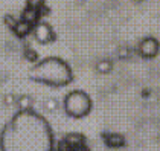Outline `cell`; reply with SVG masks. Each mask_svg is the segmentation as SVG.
Masks as SVG:
<instances>
[{
  "mask_svg": "<svg viewBox=\"0 0 160 151\" xmlns=\"http://www.w3.org/2000/svg\"><path fill=\"white\" fill-rule=\"evenodd\" d=\"M53 138L48 121L32 110H20L0 134L5 151H49Z\"/></svg>",
  "mask_w": 160,
  "mask_h": 151,
  "instance_id": "obj_1",
  "label": "cell"
},
{
  "mask_svg": "<svg viewBox=\"0 0 160 151\" xmlns=\"http://www.w3.org/2000/svg\"><path fill=\"white\" fill-rule=\"evenodd\" d=\"M28 76L31 81L49 87H66L73 81V70L67 61L58 57H48L34 63Z\"/></svg>",
  "mask_w": 160,
  "mask_h": 151,
  "instance_id": "obj_2",
  "label": "cell"
},
{
  "mask_svg": "<svg viewBox=\"0 0 160 151\" xmlns=\"http://www.w3.org/2000/svg\"><path fill=\"white\" fill-rule=\"evenodd\" d=\"M62 107L69 118L81 119L92 112V98L82 90H73L66 95Z\"/></svg>",
  "mask_w": 160,
  "mask_h": 151,
  "instance_id": "obj_3",
  "label": "cell"
},
{
  "mask_svg": "<svg viewBox=\"0 0 160 151\" xmlns=\"http://www.w3.org/2000/svg\"><path fill=\"white\" fill-rule=\"evenodd\" d=\"M32 32H34V37H35V40L40 44H50V43H53L57 40L55 31L48 22L35 23L34 28H32Z\"/></svg>",
  "mask_w": 160,
  "mask_h": 151,
  "instance_id": "obj_4",
  "label": "cell"
},
{
  "mask_svg": "<svg viewBox=\"0 0 160 151\" xmlns=\"http://www.w3.org/2000/svg\"><path fill=\"white\" fill-rule=\"evenodd\" d=\"M139 55L142 58H154L160 50V43L154 37H145L139 43Z\"/></svg>",
  "mask_w": 160,
  "mask_h": 151,
  "instance_id": "obj_5",
  "label": "cell"
},
{
  "mask_svg": "<svg viewBox=\"0 0 160 151\" xmlns=\"http://www.w3.org/2000/svg\"><path fill=\"white\" fill-rule=\"evenodd\" d=\"M87 139L84 134L81 133H69L66 134L62 139L61 145L58 147L60 150H81V148H86Z\"/></svg>",
  "mask_w": 160,
  "mask_h": 151,
  "instance_id": "obj_6",
  "label": "cell"
},
{
  "mask_svg": "<svg viewBox=\"0 0 160 151\" xmlns=\"http://www.w3.org/2000/svg\"><path fill=\"white\" fill-rule=\"evenodd\" d=\"M32 28H34V26L31 25V23H28V22H25V20H22V18H20L11 31H12L18 38H25V37H28V35L32 32Z\"/></svg>",
  "mask_w": 160,
  "mask_h": 151,
  "instance_id": "obj_7",
  "label": "cell"
},
{
  "mask_svg": "<svg viewBox=\"0 0 160 151\" xmlns=\"http://www.w3.org/2000/svg\"><path fill=\"white\" fill-rule=\"evenodd\" d=\"M104 142L111 148H119L125 145V138L119 133H104Z\"/></svg>",
  "mask_w": 160,
  "mask_h": 151,
  "instance_id": "obj_8",
  "label": "cell"
},
{
  "mask_svg": "<svg viewBox=\"0 0 160 151\" xmlns=\"http://www.w3.org/2000/svg\"><path fill=\"white\" fill-rule=\"evenodd\" d=\"M40 18H41V14H40L38 9L28 8V6H26L25 9L22 11V20H25V22H28V23H31L32 26L35 25V23H38Z\"/></svg>",
  "mask_w": 160,
  "mask_h": 151,
  "instance_id": "obj_9",
  "label": "cell"
},
{
  "mask_svg": "<svg viewBox=\"0 0 160 151\" xmlns=\"http://www.w3.org/2000/svg\"><path fill=\"white\" fill-rule=\"evenodd\" d=\"M15 105L18 107V110H32V107H34V98L31 95H20V96H17Z\"/></svg>",
  "mask_w": 160,
  "mask_h": 151,
  "instance_id": "obj_10",
  "label": "cell"
},
{
  "mask_svg": "<svg viewBox=\"0 0 160 151\" xmlns=\"http://www.w3.org/2000/svg\"><path fill=\"white\" fill-rule=\"evenodd\" d=\"M95 69H96L98 73L107 75V73H110L111 70H113V61L108 60V58H102V60H99L98 63H96Z\"/></svg>",
  "mask_w": 160,
  "mask_h": 151,
  "instance_id": "obj_11",
  "label": "cell"
},
{
  "mask_svg": "<svg viewBox=\"0 0 160 151\" xmlns=\"http://www.w3.org/2000/svg\"><path fill=\"white\" fill-rule=\"evenodd\" d=\"M43 107H44V110H46V112L53 113V112H57V110L60 108V101L57 99V98H48V99H44Z\"/></svg>",
  "mask_w": 160,
  "mask_h": 151,
  "instance_id": "obj_12",
  "label": "cell"
},
{
  "mask_svg": "<svg viewBox=\"0 0 160 151\" xmlns=\"http://www.w3.org/2000/svg\"><path fill=\"white\" fill-rule=\"evenodd\" d=\"M133 53H134V49H131V48H128V46H122V48H119V50H118V57H119L121 60L130 58Z\"/></svg>",
  "mask_w": 160,
  "mask_h": 151,
  "instance_id": "obj_13",
  "label": "cell"
},
{
  "mask_svg": "<svg viewBox=\"0 0 160 151\" xmlns=\"http://www.w3.org/2000/svg\"><path fill=\"white\" fill-rule=\"evenodd\" d=\"M23 55H25V58L28 61H31V63H37L38 61V53L37 50L31 49V48H26L25 52H23Z\"/></svg>",
  "mask_w": 160,
  "mask_h": 151,
  "instance_id": "obj_14",
  "label": "cell"
},
{
  "mask_svg": "<svg viewBox=\"0 0 160 151\" xmlns=\"http://www.w3.org/2000/svg\"><path fill=\"white\" fill-rule=\"evenodd\" d=\"M15 102H17V95L15 93L9 92V93H5L3 95V104L6 107H12V105H15Z\"/></svg>",
  "mask_w": 160,
  "mask_h": 151,
  "instance_id": "obj_15",
  "label": "cell"
},
{
  "mask_svg": "<svg viewBox=\"0 0 160 151\" xmlns=\"http://www.w3.org/2000/svg\"><path fill=\"white\" fill-rule=\"evenodd\" d=\"M46 5V0H26V6L28 8H34V9H41Z\"/></svg>",
  "mask_w": 160,
  "mask_h": 151,
  "instance_id": "obj_16",
  "label": "cell"
},
{
  "mask_svg": "<svg viewBox=\"0 0 160 151\" xmlns=\"http://www.w3.org/2000/svg\"><path fill=\"white\" fill-rule=\"evenodd\" d=\"M3 22H5V25L8 26L9 29H12L14 26H15V23H17L18 20L14 17L12 14H6V15H5V18H3Z\"/></svg>",
  "mask_w": 160,
  "mask_h": 151,
  "instance_id": "obj_17",
  "label": "cell"
},
{
  "mask_svg": "<svg viewBox=\"0 0 160 151\" xmlns=\"http://www.w3.org/2000/svg\"><path fill=\"white\" fill-rule=\"evenodd\" d=\"M133 2H134V3H142L143 0H133Z\"/></svg>",
  "mask_w": 160,
  "mask_h": 151,
  "instance_id": "obj_18",
  "label": "cell"
}]
</instances>
